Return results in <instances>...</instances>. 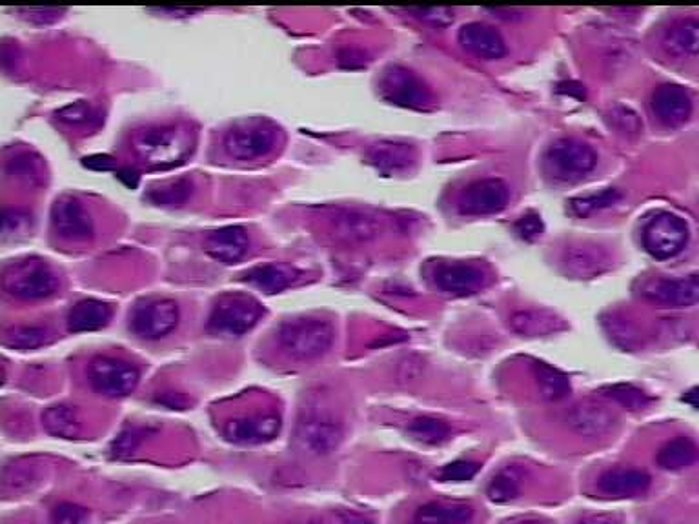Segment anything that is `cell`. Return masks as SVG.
I'll return each mask as SVG.
<instances>
[{
    "label": "cell",
    "mask_w": 699,
    "mask_h": 524,
    "mask_svg": "<svg viewBox=\"0 0 699 524\" xmlns=\"http://www.w3.org/2000/svg\"><path fill=\"white\" fill-rule=\"evenodd\" d=\"M481 470V464L472 461H456V463L446 464L436 474V479L443 483H463L476 477Z\"/></svg>",
    "instance_id": "4dcf8cb0"
},
{
    "label": "cell",
    "mask_w": 699,
    "mask_h": 524,
    "mask_svg": "<svg viewBox=\"0 0 699 524\" xmlns=\"http://www.w3.org/2000/svg\"><path fill=\"white\" fill-rule=\"evenodd\" d=\"M177 324V310L172 303L146 304L132 319L133 332L144 339H159L172 332Z\"/></svg>",
    "instance_id": "5bb4252c"
},
{
    "label": "cell",
    "mask_w": 699,
    "mask_h": 524,
    "mask_svg": "<svg viewBox=\"0 0 699 524\" xmlns=\"http://www.w3.org/2000/svg\"><path fill=\"white\" fill-rule=\"evenodd\" d=\"M408 434L417 443L439 446L450 441L452 428L450 424L436 417H419L408 426Z\"/></svg>",
    "instance_id": "cb8c5ba5"
},
{
    "label": "cell",
    "mask_w": 699,
    "mask_h": 524,
    "mask_svg": "<svg viewBox=\"0 0 699 524\" xmlns=\"http://www.w3.org/2000/svg\"><path fill=\"white\" fill-rule=\"evenodd\" d=\"M383 91L390 101L401 106L425 110L432 104V91L416 73L405 68H392L386 71Z\"/></svg>",
    "instance_id": "52a82bcc"
},
{
    "label": "cell",
    "mask_w": 699,
    "mask_h": 524,
    "mask_svg": "<svg viewBox=\"0 0 699 524\" xmlns=\"http://www.w3.org/2000/svg\"><path fill=\"white\" fill-rule=\"evenodd\" d=\"M534 372H536L537 386L541 397L550 403H559L563 399H567L570 395V381L567 375L550 366L547 363L534 364Z\"/></svg>",
    "instance_id": "7402d4cb"
},
{
    "label": "cell",
    "mask_w": 699,
    "mask_h": 524,
    "mask_svg": "<svg viewBox=\"0 0 699 524\" xmlns=\"http://www.w3.org/2000/svg\"><path fill=\"white\" fill-rule=\"evenodd\" d=\"M643 297L663 308H689L699 303V275L658 279L643 288Z\"/></svg>",
    "instance_id": "9c48e42d"
},
{
    "label": "cell",
    "mask_w": 699,
    "mask_h": 524,
    "mask_svg": "<svg viewBox=\"0 0 699 524\" xmlns=\"http://www.w3.org/2000/svg\"><path fill=\"white\" fill-rule=\"evenodd\" d=\"M510 328L523 337H543L565 330L567 324L548 310H517L510 315Z\"/></svg>",
    "instance_id": "ac0fdd59"
},
{
    "label": "cell",
    "mask_w": 699,
    "mask_h": 524,
    "mask_svg": "<svg viewBox=\"0 0 699 524\" xmlns=\"http://www.w3.org/2000/svg\"><path fill=\"white\" fill-rule=\"evenodd\" d=\"M90 381L97 392L110 395V397H122L132 392L139 381V372L132 364L124 363L119 359L101 357L95 359L90 366Z\"/></svg>",
    "instance_id": "8992f818"
},
{
    "label": "cell",
    "mask_w": 699,
    "mask_h": 524,
    "mask_svg": "<svg viewBox=\"0 0 699 524\" xmlns=\"http://www.w3.org/2000/svg\"><path fill=\"white\" fill-rule=\"evenodd\" d=\"M437 286L452 295H472L487 283V273L472 262L441 264L434 277Z\"/></svg>",
    "instance_id": "8fae6325"
},
{
    "label": "cell",
    "mask_w": 699,
    "mask_h": 524,
    "mask_svg": "<svg viewBox=\"0 0 699 524\" xmlns=\"http://www.w3.org/2000/svg\"><path fill=\"white\" fill-rule=\"evenodd\" d=\"M656 461H658L659 468L669 470V472L685 470L692 464L698 463V444L689 437H676L659 450Z\"/></svg>",
    "instance_id": "44dd1931"
},
{
    "label": "cell",
    "mask_w": 699,
    "mask_h": 524,
    "mask_svg": "<svg viewBox=\"0 0 699 524\" xmlns=\"http://www.w3.org/2000/svg\"><path fill=\"white\" fill-rule=\"evenodd\" d=\"M661 46L676 59L699 55V19L685 17L672 22L663 33Z\"/></svg>",
    "instance_id": "9a60e30c"
},
{
    "label": "cell",
    "mask_w": 699,
    "mask_h": 524,
    "mask_svg": "<svg viewBox=\"0 0 699 524\" xmlns=\"http://www.w3.org/2000/svg\"><path fill=\"white\" fill-rule=\"evenodd\" d=\"M652 111L661 124L676 128L689 121L692 99L679 84H661L652 93Z\"/></svg>",
    "instance_id": "30bf717a"
},
{
    "label": "cell",
    "mask_w": 699,
    "mask_h": 524,
    "mask_svg": "<svg viewBox=\"0 0 699 524\" xmlns=\"http://www.w3.org/2000/svg\"><path fill=\"white\" fill-rule=\"evenodd\" d=\"M517 524H548L547 521L543 519H525V521H519Z\"/></svg>",
    "instance_id": "60d3db41"
},
{
    "label": "cell",
    "mask_w": 699,
    "mask_h": 524,
    "mask_svg": "<svg viewBox=\"0 0 699 524\" xmlns=\"http://www.w3.org/2000/svg\"><path fill=\"white\" fill-rule=\"evenodd\" d=\"M579 524H619L618 521L610 519V517H605V515H592V517H587L583 519Z\"/></svg>",
    "instance_id": "ab89813d"
},
{
    "label": "cell",
    "mask_w": 699,
    "mask_h": 524,
    "mask_svg": "<svg viewBox=\"0 0 699 524\" xmlns=\"http://www.w3.org/2000/svg\"><path fill=\"white\" fill-rule=\"evenodd\" d=\"M341 519H343V524H374L372 521H368L365 515L354 514V512H343Z\"/></svg>",
    "instance_id": "74e56055"
},
{
    "label": "cell",
    "mask_w": 699,
    "mask_h": 524,
    "mask_svg": "<svg viewBox=\"0 0 699 524\" xmlns=\"http://www.w3.org/2000/svg\"><path fill=\"white\" fill-rule=\"evenodd\" d=\"M616 423V412L594 399L581 401L567 415L568 428L581 437H603L614 430Z\"/></svg>",
    "instance_id": "ba28073f"
},
{
    "label": "cell",
    "mask_w": 699,
    "mask_h": 524,
    "mask_svg": "<svg viewBox=\"0 0 699 524\" xmlns=\"http://www.w3.org/2000/svg\"><path fill=\"white\" fill-rule=\"evenodd\" d=\"M683 401L690 404L692 408L699 410V386H696V388H692V390L685 393V395H683Z\"/></svg>",
    "instance_id": "f35d334b"
},
{
    "label": "cell",
    "mask_w": 699,
    "mask_h": 524,
    "mask_svg": "<svg viewBox=\"0 0 699 524\" xmlns=\"http://www.w3.org/2000/svg\"><path fill=\"white\" fill-rule=\"evenodd\" d=\"M514 228H516L517 235H519L523 241L528 242L536 241V239H539V237L543 235V232H545V226H543L541 217L534 212L525 213L521 219H517Z\"/></svg>",
    "instance_id": "836d02e7"
},
{
    "label": "cell",
    "mask_w": 699,
    "mask_h": 524,
    "mask_svg": "<svg viewBox=\"0 0 699 524\" xmlns=\"http://www.w3.org/2000/svg\"><path fill=\"white\" fill-rule=\"evenodd\" d=\"M610 122L616 130L625 133V135H638L641 131V121H639L638 115L625 106H618L610 111Z\"/></svg>",
    "instance_id": "d6a6232c"
},
{
    "label": "cell",
    "mask_w": 699,
    "mask_h": 524,
    "mask_svg": "<svg viewBox=\"0 0 699 524\" xmlns=\"http://www.w3.org/2000/svg\"><path fill=\"white\" fill-rule=\"evenodd\" d=\"M281 423L274 415H261L250 417L241 421H232L226 424L224 434L233 443L259 444L264 441H272L279 434Z\"/></svg>",
    "instance_id": "e0dca14e"
},
{
    "label": "cell",
    "mask_w": 699,
    "mask_h": 524,
    "mask_svg": "<svg viewBox=\"0 0 699 524\" xmlns=\"http://www.w3.org/2000/svg\"><path fill=\"white\" fill-rule=\"evenodd\" d=\"M603 393L607 395L608 399H612L614 403H618L619 406L627 408L630 412L643 410V408H647L650 404L649 395L645 392H641L639 388L632 386V384H612V386L603 388Z\"/></svg>",
    "instance_id": "f1b7e54d"
},
{
    "label": "cell",
    "mask_w": 699,
    "mask_h": 524,
    "mask_svg": "<svg viewBox=\"0 0 699 524\" xmlns=\"http://www.w3.org/2000/svg\"><path fill=\"white\" fill-rule=\"evenodd\" d=\"M614 264L612 253L596 242H578L565 248L561 266L574 279H594L607 273Z\"/></svg>",
    "instance_id": "5b68a950"
},
{
    "label": "cell",
    "mask_w": 699,
    "mask_h": 524,
    "mask_svg": "<svg viewBox=\"0 0 699 524\" xmlns=\"http://www.w3.org/2000/svg\"><path fill=\"white\" fill-rule=\"evenodd\" d=\"M259 317V312L250 304H230L228 308H223L215 313L212 326L221 332L243 333L254 326Z\"/></svg>",
    "instance_id": "603a6c76"
},
{
    "label": "cell",
    "mask_w": 699,
    "mask_h": 524,
    "mask_svg": "<svg viewBox=\"0 0 699 524\" xmlns=\"http://www.w3.org/2000/svg\"><path fill=\"white\" fill-rule=\"evenodd\" d=\"M421 21L428 22L437 28H445L454 22V10L450 8H432V10H412Z\"/></svg>",
    "instance_id": "d590c367"
},
{
    "label": "cell",
    "mask_w": 699,
    "mask_h": 524,
    "mask_svg": "<svg viewBox=\"0 0 699 524\" xmlns=\"http://www.w3.org/2000/svg\"><path fill=\"white\" fill-rule=\"evenodd\" d=\"M341 439H343L341 426L326 417H312L299 424L297 428V441L310 454H330L339 446Z\"/></svg>",
    "instance_id": "4fadbf2b"
},
{
    "label": "cell",
    "mask_w": 699,
    "mask_h": 524,
    "mask_svg": "<svg viewBox=\"0 0 699 524\" xmlns=\"http://www.w3.org/2000/svg\"><path fill=\"white\" fill-rule=\"evenodd\" d=\"M44 426L50 434L64 439H73L81 432V424L77 415L66 406H55L44 414Z\"/></svg>",
    "instance_id": "d4e9b609"
},
{
    "label": "cell",
    "mask_w": 699,
    "mask_h": 524,
    "mask_svg": "<svg viewBox=\"0 0 699 524\" xmlns=\"http://www.w3.org/2000/svg\"><path fill=\"white\" fill-rule=\"evenodd\" d=\"M598 164V153L578 139H559L548 146L545 170L556 181L576 182L585 179Z\"/></svg>",
    "instance_id": "6da1fadb"
},
{
    "label": "cell",
    "mask_w": 699,
    "mask_h": 524,
    "mask_svg": "<svg viewBox=\"0 0 699 524\" xmlns=\"http://www.w3.org/2000/svg\"><path fill=\"white\" fill-rule=\"evenodd\" d=\"M521 492V475L514 468L501 470L488 484L487 494L494 503H508Z\"/></svg>",
    "instance_id": "484cf974"
},
{
    "label": "cell",
    "mask_w": 699,
    "mask_h": 524,
    "mask_svg": "<svg viewBox=\"0 0 699 524\" xmlns=\"http://www.w3.org/2000/svg\"><path fill=\"white\" fill-rule=\"evenodd\" d=\"M372 159L385 170H403L414 159V153L406 144H381L375 148Z\"/></svg>",
    "instance_id": "83f0119b"
},
{
    "label": "cell",
    "mask_w": 699,
    "mask_h": 524,
    "mask_svg": "<svg viewBox=\"0 0 699 524\" xmlns=\"http://www.w3.org/2000/svg\"><path fill=\"white\" fill-rule=\"evenodd\" d=\"M619 199H621V192L616 190V188H608V190H603L598 195L572 199V201L568 202V212L572 213L574 217H588V215H592V213L598 212V210H603V208L616 204Z\"/></svg>",
    "instance_id": "4316f807"
},
{
    "label": "cell",
    "mask_w": 699,
    "mask_h": 524,
    "mask_svg": "<svg viewBox=\"0 0 699 524\" xmlns=\"http://www.w3.org/2000/svg\"><path fill=\"white\" fill-rule=\"evenodd\" d=\"M641 241L654 259L667 261L685 250L689 242V226L679 215L661 212L643 226Z\"/></svg>",
    "instance_id": "7a4b0ae2"
},
{
    "label": "cell",
    "mask_w": 699,
    "mask_h": 524,
    "mask_svg": "<svg viewBox=\"0 0 699 524\" xmlns=\"http://www.w3.org/2000/svg\"><path fill=\"white\" fill-rule=\"evenodd\" d=\"M139 148L152 159L150 162H173V157L179 159L186 152L179 148H188V142L175 130L152 131L139 142Z\"/></svg>",
    "instance_id": "d6986e66"
},
{
    "label": "cell",
    "mask_w": 699,
    "mask_h": 524,
    "mask_svg": "<svg viewBox=\"0 0 699 524\" xmlns=\"http://www.w3.org/2000/svg\"><path fill=\"white\" fill-rule=\"evenodd\" d=\"M334 330L321 321L290 324L281 333L284 350L297 359H314L332 346Z\"/></svg>",
    "instance_id": "3957f363"
},
{
    "label": "cell",
    "mask_w": 699,
    "mask_h": 524,
    "mask_svg": "<svg viewBox=\"0 0 699 524\" xmlns=\"http://www.w3.org/2000/svg\"><path fill=\"white\" fill-rule=\"evenodd\" d=\"M459 42L468 53L485 61H496L507 53V44L501 33L483 22H470L463 26L459 30Z\"/></svg>",
    "instance_id": "7c38bea8"
},
{
    "label": "cell",
    "mask_w": 699,
    "mask_h": 524,
    "mask_svg": "<svg viewBox=\"0 0 699 524\" xmlns=\"http://www.w3.org/2000/svg\"><path fill=\"white\" fill-rule=\"evenodd\" d=\"M474 517L472 506L463 503H428L417 510L412 524H468Z\"/></svg>",
    "instance_id": "ffe728a7"
},
{
    "label": "cell",
    "mask_w": 699,
    "mask_h": 524,
    "mask_svg": "<svg viewBox=\"0 0 699 524\" xmlns=\"http://www.w3.org/2000/svg\"><path fill=\"white\" fill-rule=\"evenodd\" d=\"M44 341H46V332L35 330V328H24V330L13 333L8 343L19 346V348H35V346H41Z\"/></svg>",
    "instance_id": "8d00e7d4"
},
{
    "label": "cell",
    "mask_w": 699,
    "mask_h": 524,
    "mask_svg": "<svg viewBox=\"0 0 699 524\" xmlns=\"http://www.w3.org/2000/svg\"><path fill=\"white\" fill-rule=\"evenodd\" d=\"M71 330H97L108 321V310L97 303H82L75 312L71 313Z\"/></svg>",
    "instance_id": "f546056e"
},
{
    "label": "cell",
    "mask_w": 699,
    "mask_h": 524,
    "mask_svg": "<svg viewBox=\"0 0 699 524\" xmlns=\"http://www.w3.org/2000/svg\"><path fill=\"white\" fill-rule=\"evenodd\" d=\"M142 434L139 430L135 428H130V430H124L112 446L113 457H128V455L133 454V450L141 444Z\"/></svg>",
    "instance_id": "e575fe53"
},
{
    "label": "cell",
    "mask_w": 699,
    "mask_h": 524,
    "mask_svg": "<svg viewBox=\"0 0 699 524\" xmlns=\"http://www.w3.org/2000/svg\"><path fill=\"white\" fill-rule=\"evenodd\" d=\"M510 190L501 179H481L466 186L459 195L457 210L461 215H492L507 208Z\"/></svg>",
    "instance_id": "277c9868"
},
{
    "label": "cell",
    "mask_w": 699,
    "mask_h": 524,
    "mask_svg": "<svg viewBox=\"0 0 699 524\" xmlns=\"http://www.w3.org/2000/svg\"><path fill=\"white\" fill-rule=\"evenodd\" d=\"M598 488L608 497H636L645 494L650 488V477L641 470L616 468L599 477Z\"/></svg>",
    "instance_id": "2e32d148"
},
{
    "label": "cell",
    "mask_w": 699,
    "mask_h": 524,
    "mask_svg": "<svg viewBox=\"0 0 699 524\" xmlns=\"http://www.w3.org/2000/svg\"><path fill=\"white\" fill-rule=\"evenodd\" d=\"M88 521V510L79 504L62 503L51 512V524H88Z\"/></svg>",
    "instance_id": "1f68e13d"
}]
</instances>
